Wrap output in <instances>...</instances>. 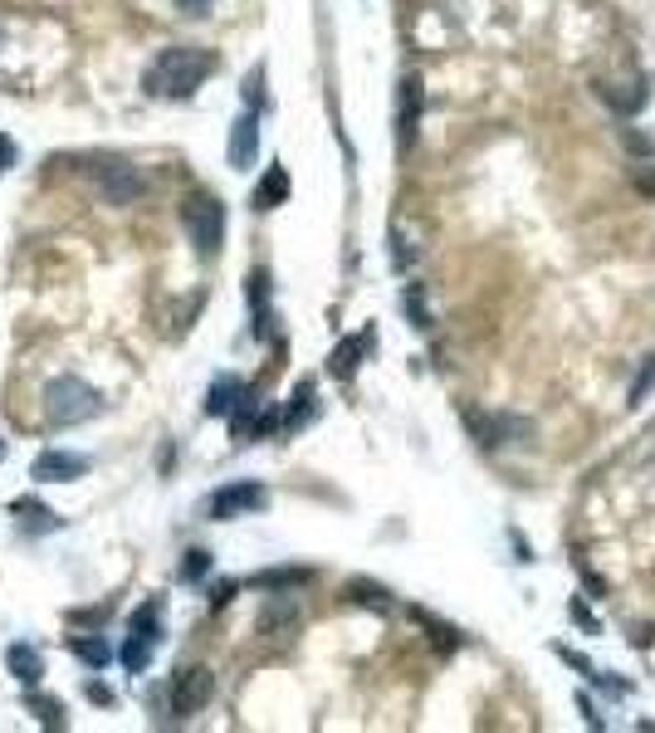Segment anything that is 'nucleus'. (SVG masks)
Listing matches in <instances>:
<instances>
[{
	"instance_id": "24",
	"label": "nucleus",
	"mask_w": 655,
	"mask_h": 733,
	"mask_svg": "<svg viewBox=\"0 0 655 733\" xmlns=\"http://www.w3.org/2000/svg\"><path fill=\"white\" fill-rule=\"evenodd\" d=\"M206 572H211V552L191 548V552H186V562H181V582H201Z\"/></svg>"
},
{
	"instance_id": "31",
	"label": "nucleus",
	"mask_w": 655,
	"mask_h": 733,
	"mask_svg": "<svg viewBox=\"0 0 655 733\" xmlns=\"http://www.w3.org/2000/svg\"><path fill=\"white\" fill-rule=\"evenodd\" d=\"M88 699H93V704H113L108 685H98V679H93V685H88Z\"/></svg>"
},
{
	"instance_id": "14",
	"label": "nucleus",
	"mask_w": 655,
	"mask_h": 733,
	"mask_svg": "<svg viewBox=\"0 0 655 733\" xmlns=\"http://www.w3.org/2000/svg\"><path fill=\"white\" fill-rule=\"evenodd\" d=\"M294 621H298V602H294L289 592H279L274 602L265 606V616H259V631H265V636H279V631H289Z\"/></svg>"
},
{
	"instance_id": "12",
	"label": "nucleus",
	"mask_w": 655,
	"mask_h": 733,
	"mask_svg": "<svg viewBox=\"0 0 655 733\" xmlns=\"http://www.w3.org/2000/svg\"><path fill=\"white\" fill-rule=\"evenodd\" d=\"M289 191H294V186H289V172L274 162L265 176H259V186H255V211H274V206H284Z\"/></svg>"
},
{
	"instance_id": "1",
	"label": "nucleus",
	"mask_w": 655,
	"mask_h": 733,
	"mask_svg": "<svg viewBox=\"0 0 655 733\" xmlns=\"http://www.w3.org/2000/svg\"><path fill=\"white\" fill-rule=\"evenodd\" d=\"M215 73V55L211 49H191V45H172L142 73V88L152 98H191L206 79Z\"/></svg>"
},
{
	"instance_id": "13",
	"label": "nucleus",
	"mask_w": 655,
	"mask_h": 733,
	"mask_svg": "<svg viewBox=\"0 0 655 733\" xmlns=\"http://www.w3.org/2000/svg\"><path fill=\"white\" fill-rule=\"evenodd\" d=\"M5 665H10V675L20 679V685H35L39 675H45V660H39V651L29 641H15L5 651Z\"/></svg>"
},
{
	"instance_id": "15",
	"label": "nucleus",
	"mask_w": 655,
	"mask_h": 733,
	"mask_svg": "<svg viewBox=\"0 0 655 733\" xmlns=\"http://www.w3.org/2000/svg\"><path fill=\"white\" fill-rule=\"evenodd\" d=\"M249 308H255V338H269V274L255 269L249 274Z\"/></svg>"
},
{
	"instance_id": "11",
	"label": "nucleus",
	"mask_w": 655,
	"mask_h": 733,
	"mask_svg": "<svg viewBox=\"0 0 655 733\" xmlns=\"http://www.w3.org/2000/svg\"><path fill=\"white\" fill-rule=\"evenodd\" d=\"M367 348H372V333H357V338H342L338 348H332V358H328V372L348 382V376L357 372V362L367 358Z\"/></svg>"
},
{
	"instance_id": "26",
	"label": "nucleus",
	"mask_w": 655,
	"mask_h": 733,
	"mask_svg": "<svg viewBox=\"0 0 655 733\" xmlns=\"http://www.w3.org/2000/svg\"><path fill=\"white\" fill-rule=\"evenodd\" d=\"M553 655H563L567 665L577 670V675H587V679H597V670H592V660L587 655H577V651H567V645H553Z\"/></svg>"
},
{
	"instance_id": "2",
	"label": "nucleus",
	"mask_w": 655,
	"mask_h": 733,
	"mask_svg": "<svg viewBox=\"0 0 655 733\" xmlns=\"http://www.w3.org/2000/svg\"><path fill=\"white\" fill-rule=\"evenodd\" d=\"M45 416L55 425L93 421V416H103V396L93 392L83 376H55V382L45 386Z\"/></svg>"
},
{
	"instance_id": "9",
	"label": "nucleus",
	"mask_w": 655,
	"mask_h": 733,
	"mask_svg": "<svg viewBox=\"0 0 655 733\" xmlns=\"http://www.w3.org/2000/svg\"><path fill=\"white\" fill-rule=\"evenodd\" d=\"M29 475H35L39 484H69V479L88 475V459L69 455V450H39L35 465H29Z\"/></svg>"
},
{
	"instance_id": "3",
	"label": "nucleus",
	"mask_w": 655,
	"mask_h": 733,
	"mask_svg": "<svg viewBox=\"0 0 655 733\" xmlns=\"http://www.w3.org/2000/svg\"><path fill=\"white\" fill-rule=\"evenodd\" d=\"M186 235H191V245L201 249L206 259L211 255H221V245H225V206L215 201V196H191L186 201Z\"/></svg>"
},
{
	"instance_id": "19",
	"label": "nucleus",
	"mask_w": 655,
	"mask_h": 733,
	"mask_svg": "<svg viewBox=\"0 0 655 733\" xmlns=\"http://www.w3.org/2000/svg\"><path fill=\"white\" fill-rule=\"evenodd\" d=\"M69 651H74L79 660H88L93 670H103V665L113 660V645L98 641V636H74V641H69Z\"/></svg>"
},
{
	"instance_id": "29",
	"label": "nucleus",
	"mask_w": 655,
	"mask_h": 733,
	"mask_svg": "<svg viewBox=\"0 0 655 733\" xmlns=\"http://www.w3.org/2000/svg\"><path fill=\"white\" fill-rule=\"evenodd\" d=\"M235 596V582H215V592H211V606H225Z\"/></svg>"
},
{
	"instance_id": "28",
	"label": "nucleus",
	"mask_w": 655,
	"mask_h": 733,
	"mask_svg": "<svg viewBox=\"0 0 655 733\" xmlns=\"http://www.w3.org/2000/svg\"><path fill=\"white\" fill-rule=\"evenodd\" d=\"M577 709L587 714V729H607V719H601L597 709H592V699H587V695H577Z\"/></svg>"
},
{
	"instance_id": "22",
	"label": "nucleus",
	"mask_w": 655,
	"mask_h": 733,
	"mask_svg": "<svg viewBox=\"0 0 655 733\" xmlns=\"http://www.w3.org/2000/svg\"><path fill=\"white\" fill-rule=\"evenodd\" d=\"M147 655H152V641H142V636L128 631V645L118 651V660L132 670V675H142V670H147Z\"/></svg>"
},
{
	"instance_id": "20",
	"label": "nucleus",
	"mask_w": 655,
	"mask_h": 733,
	"mask_svg": "<svg viewBox=\"0 0 655 733\" xmlns=\"http://www.w3.org/2000/svg\"><path fill=\"white\" fill-rule=\"evenodd\" d=\"M308 572L304 568H279V572H259L255 586H265V592H294V586H304Z\"/></svg>"
},
{
	"instance_id": "6",
	"label": "nucleus",
	"mask_w": 655,
	"mask_h": 733,
	"mask_svg": "<svg viewBox=\"0 0 655 733\" xmlns=\"http://www.w3.org/2000/svg\"><path fill=\"white\" fill-rule=\"evenodd\" d=\"M98 191H103L108 206H132L147 186H142V176H138L132 162H103L98 166Z\"/></svg>"
},
{
	"instance_id": "27",
	"label": "nucleus",
	"mask_w": 655,
	"mask_h": 733,
	"mask_svg": "<svg viewBox=\"0 0 655 733\" xmlns=\"http://www.w3.org/2000/svg\"><path fill=\"white\" fill-rule=\"evenodd\" d=\"M655 386V358H646V372L636 376V386H631V406H641V396H646Z\"/></svg>"
},
{
	"instance_id": "25",
	"label": "nucleus",
	"mask_w": 655,
	"mask_h": 733,
	"mask_svg": "<svg viewBox=\"0 0 655 733\" xmlns=\"http://www.w3.org/2000/svg\"><path fill=\"white\" fill-rule=\"evenodd\" d=\"M245 108H265V69H255V73H249V79H245Z\"/></svg>"
},
{
	"instance_id": "5",
	"label": "nucleus",
	"mask_w": 655,
	"mask_h": 733,
	"mask_svg": "<svg viewBox=\"0 0 655 733\" xmlns=\"http://www.w3.org/2000/svg\"><path fill=\"white\" fill-rule=\"evenodd\" d=\"M255 509H265V484H255V479L225 484L206 499V513H211V518H240V513H255Z\"/></svg>"
},
{
	"instance_id": "23",
	"label": "nucleus",
	"mask_w": 655,
	"mask_h": 733,
	"mask_svg": "<svg viewBox=\"0 0 655 733\" xmlns=\"http://www.w3.org/2000/svg\"><path fill=\"white\" fill-rule=\"evenodd\" d=\"M348 596H352L357 606H377V611H391L387 592H382V586H372V582H352V586H348Z\"/></svg>"
},
{
	"instance_id": "16",
	"label": "nucleus",
	"mask_w": 655,
	"mask_h": 733,
	"mask_svg": "<svg viewBox=\"0 0 655 733\" xmlns=\"http://www.w3.org/2000/svg\"><path fill=\"white\" fill-rule=\"evenodd\" d=\"M314 411H318V392H314V382H298L294 406H289V411L279 416V431H298V425H304Z\"/></svg>"
},
{
	"instance_id": "18",
	"label": "nucleus",
	"mask_w": 655,
	"mask_h": 733,
	"mask_svg": "<svg viewBox=\"0 0 655 733\" xmlns=\"http://www.w3.org/2000/svg\"><path fill=\"white\" fill-rule=\"evenodd\" d=\"M128 631H132V636H142V641H152V645H157V641H162V602H142L138 611L128 616Z\"/></svg>"
},
{
	"instance_id": "21",
	"label": "nucleus",
	"mask_w": 655,
	"mask_h": 733,
	"mask_svg": "<svg viewBox=\"0 0 655 733\" xmlns=\"http://www.w3.org/2000/svg\"><path fill=\"white\" fill-rule=\"evenodd\" d=\"M401 308L411 313V323L421 333H431V313H425V293H421V284H407L401 289Z\"/></svg>"
},
{
	"instance_id": "8",
	"label": "nucleus",
	"mask_w": 655,
	"mask_h": 733,
	"mask_svg": "<svg viewBox=\"0 0 655 733\" xmlns=\"http://www.w3.org/2000/svg\"><path fill=\"white\" fill-rule=\"evenodd\" d=\"M211 689H215V679H211V670H181V675L172 679V714L176 719H186V714H196V709L211 699Z\"/></svg>"
},
{
	"instance_id": "10",
	"label": "nucleus",
	"mask_w": 655,
	"mask_h": 733,
	"mask_svg": "<svg viewBox=\"0 0 655 733\" xmlns=\"http://www.w3.org/2000/svg\"><path fill=\"white\" fill-rule=\"evenodd\" d=\"M225 156H231L235 172H249V166H255V156H259V113L255 108H245L240 118H235L231 142H225Z\"/></svg>"
},
{
	"instance_id": "32",
	"label": "nucleus",
	"mask_w": 655,
	"mask_h": 733,
	"mask_svg": "<svg viewBox=\"0 0 655 733\" xmlns=\"http://www.w3.org/2000/svg\"><path fill=\"white\" fill-rule=\"evenodd\" d=\"M573 616H577V621H582V626H587V631H592V611H587V606H582V602H573Z\"/></svg>"
},
{
	"instance_id": "4",
	"label": "nucleus",
	"mask_w": 655,
	"mask_h": 733,
	"mask_svg": "<svg viewBox=\"0 0 655 733\" xmlns=\"http://www.w3.org/2000/svg\"><path fill=\"white\" fill-rule=\"evenodd\" d=\"M465 425L474 431L480 450H499V445H514V440L533 435V421H524V416H494V411H465Z\"/></svg>"
},
{
	"instance_id": "7",
	"label": "nucleus",
	"mask_w": 655,
	"mask_h": 733,
	"mask_svg": "<svg viewBox=\"0 0 655 733\" xmlns=\"http://www.w3.org/2000/svg\"><path fill=\"white\" fill-rule=\"evenodd\" d=\"M421 113H425V83H421V73H407V79H401V93H397V142L401 147L416 142Z\"/></svg>"
},
{
	"instance_id": "30",
	"label": "nucleus",
	"mask_w": 655,
	"mask_h": 733,
	"mask_svg": "<svg viewBox=\"0 0 655 733\" xmlns=\"http://www.w3.org/2000/svg\"><path fill=\"white\" fill-rule=\"evenodd\" d=\"M10 166H15V142L0 138V172H10Z\"/></svg>"
},
{
	"instance_id": "17",
	"label": "nucleus",
	"mask_w": 655,
	"mask_h": 733,
	"mask_svg": "<svg viewBox=\"0 0 655 733\" xmlns=\"http://www.w3.org/2000/svg\"><path fill=\"white\" fill-rule=\"evenodd\" d=\"M245 386L235 382V376H215L211 392H206V416H231V406L240 401Z\"/></svg>"
}]
</instances>
